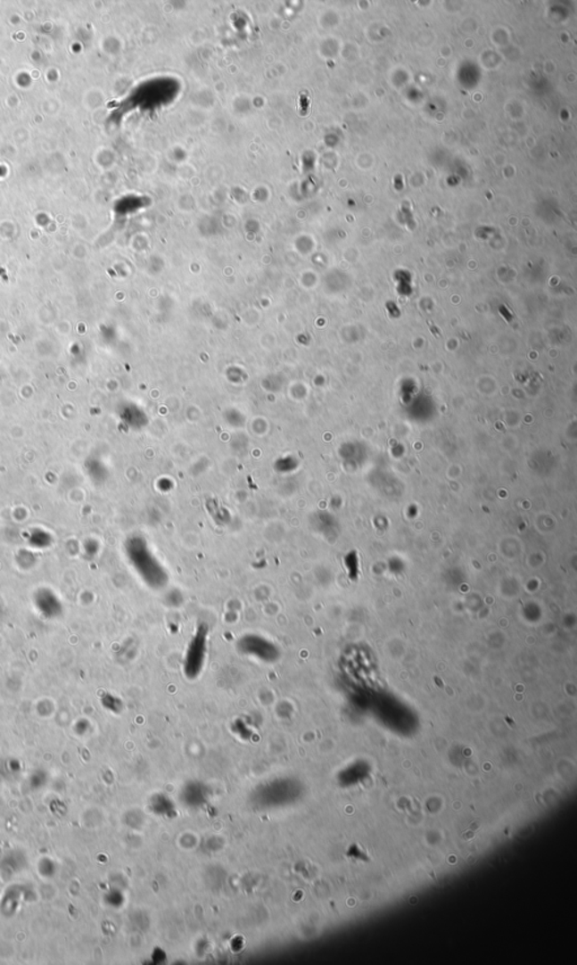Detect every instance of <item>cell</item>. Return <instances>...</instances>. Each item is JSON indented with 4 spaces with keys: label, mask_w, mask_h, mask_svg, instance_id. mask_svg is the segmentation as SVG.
Wrapping results in <instances>:
<instances>
[{
    "label": "cell",
    "mask_w": 577,
    "mask_h": 965,
    "mask_svg": "<svg viewBox=\"0 0 577 965\" xmlns=\"http://www.w3.org/2000/svg\"><path fill=\"white\" fill-rule=\"evenodd\" d=\"M209 638L210 628L204 622L196 626L184 654L183 672L187 680L199 679L202 674L207 663Z\"/></svg>",
    "instance_id": "6da1fadb"
},
{
    "label": "cell",
    "mask_w": 577,
    "mask_h": 965,
    "mask_svg": "<svg viewBox=\"0 0 577 965\" xmlns=\"http://www.w3.org/2000/svg\"><path fill=\"white\" fill-rule=\"evenodd\" d=\"M237 647L239 653L264 664L276 663L281 656L280 647L270 639L260 634H245L239 639Z\"/></svg>",
    "instance_id": "7a4b0ae2"
}]
</instances>
